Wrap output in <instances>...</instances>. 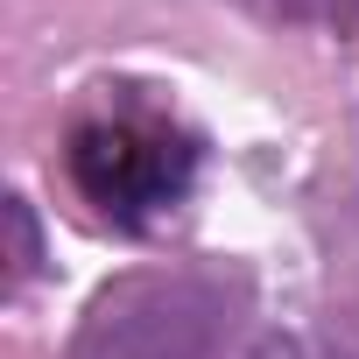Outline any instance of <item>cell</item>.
Returning a JSON list of instances; mask_svg holds the SVG:
<instances>
[{"label":"cell","instance_id":"6da1fadb","mask_svg":"<svg viewBox=\"0 0 359 359\" xmlns=\"http://www.w3.org/2000/svg\"><path fill=\"white\" fill-rule=\"evenodd\" d=\"M205 169L198 127L141 85H99L64 127V184L113 233H155L191 205Z\"/></svg>","mask_w":359,"mask_h":359},{"label":"cell","instance_id":"7a4b0ae2","mask_svg":"<svg viewBox=\"0 0 359 359\" xmlns=\"http://www.w3.org/2000/svg\"><path fill=\"white\" fill-rule=\"evenodd\" d=\"M226 331L233 310L212 275L134 268L85 303L64 359H226Z\"/></svg>","mask_w":359,"mask_h":359},{"label":"cell","instance_id":"3957f363","mask_svg":"<svg viewBox=\"0 0 359 359\" xmlns=\"http://www.w3.org/2000/svg\"><path fill=\"white\" fill-rule=\"evenodd\" d=\"M233 8L268 29H324V36L359 29V0H233Z\"/></svg>","mask_w":359,"mask_h":359},{"label":"cell","instance_id":"277c9868","mask_svg":"<svg viewBox=\"0 0 359 359\" xmlns=\"http://www.w3.org/2000/svg\"><path fill=\"white\" fill-rule=\"evenodd\" d=\"M8 226H15V261H8V289H22V282L36 275V261H43V247H36V219H29V198H8Z\"/></svg>","mask_w":359,"mask_h":359}]
</instances>
